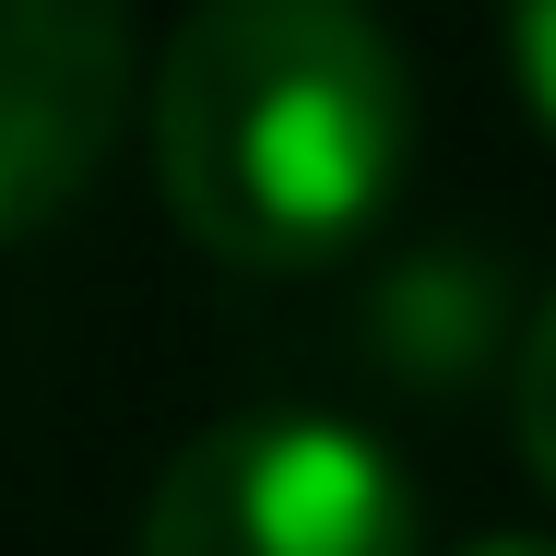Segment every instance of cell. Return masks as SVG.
<instances>
[{
	"label": "cell",
	"mask_w": 556,
	"mask_h": 556,
	"mask_svg": "<svg viewBox=\"0 0 556 556\" xmlns=\"http://www.w3.org/2000/svg\"><path fill=\"white\" fill-rule=\"evenodd\" d=\"M415 166V72L355 0H202L154 60V190L237 273H320Z\"/></svg>",
	"instance_id": "6da1fadb"
},
{
	"label": "cell",
	"mask_w": 556,
	"mask_h": 556,
	"mask_svg": "<svg viewBox=\"0 0 556 556\" xmlns=\"http://www.w3.org/2000/svg\"><path fill=\"white\" fill-rule=\"evenodd\" d=\"M415 485L403 462L308 403L225 415L178 450L142 497L130 556H415Z\"/></svg>",
	"instance_id": "7a4b0ae2"
},
{
	"label": "cell",
	"mask_w": 556,
	"mask_h": 556,
	"mask_svg": "<svg viewBox=\"0 0 556 556\" xmlns=\"http://www.w3.org/2000/svg\"><path fill=\"white\" fill-rule=\"evenodd\" d=\"M130 0H0V249L60 225L130 130Z\"/></svg>",
	"instance_id": "3957f363"
},
{
	"label": "cell",
	"mask_w": 556,
	"mask_h": 556,
	"mask_svg": "<svg viewBox=\"0 0 556 556\" xmlns=\"http://www.w3.org/2000/svg\"><path fill=\"white\" fill-rule=\"evenodd\" d=\"M521 462H533V485L556 497V285H545V308H533V332H521Z\"/></svg>",
	"instance_id": "277c9868"
},
{
	"label": "cell",
	"mask_w": 556,
	"mask_h": 556,
	"mask_svg": "<svg viewBox=\"0 0 556 556\" xmlns=\"http://www.w3.org/2000/svg\"><path fill=\"white\" fill-rule=\"evenodd\" d=\"M509 84H521L533 130L556 142V0H509Z\"/></svg>",
	"instance_id": "5b68a950"
},
{
	"label": "cell",
	"mask_w": 556,
	"mask_h": 556,
	"mask_svg": "<svg viewBox=\"0 0 556 556\" xmlns=\"http://www.w3.org/2000/svg\"><path fill=\"white\" fill-rule=\"evenodd\" d=\"M462 556H556V545H521V533H485V545H462Z\"/></svg>",
	"instance_id": "8992f818"
}]
</instances>
